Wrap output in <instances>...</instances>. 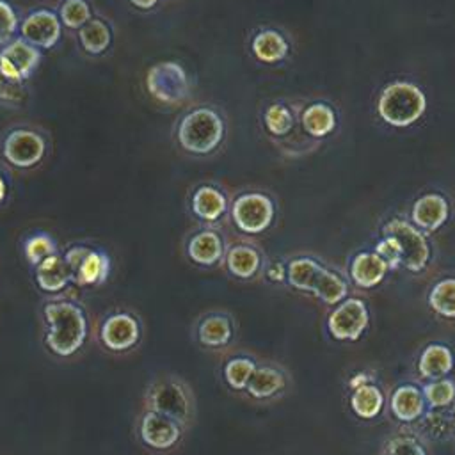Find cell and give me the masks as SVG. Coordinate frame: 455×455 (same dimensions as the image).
I'll return each instance as SVG.
<instances>
[{
    "label": "cell",
    "instance_id": "obj_1",
    "mask_svg": "<svg viewBox=\"0 0 455 455\" xmlns=\"http://www.w3.org/2000/svg\"><path fill=\"white\" fill-rule=\"evenodd\" d=\"M43 343L57 359H71L80 354L91 334V320L85 306L68 295L48 297L41 306Z\"/></svg>",
    "mask_w": 455,
    "mask_h": 455
},
{
    "label": "cell",
    "instance_id": "obj_2",
    "mask_svg": "<svg viewBox=\"0 0 455 455\" xmlns=\"http://www.w3.org/2000/svg\"><path fill=\"white\" fill-rule=\"evenodd\" d=\"M427 110V92L411 78H395L387 82L375 98V112L379 119L391 128H411L425 117Z\"/></svg>",
    "mask_w": 455,
    "mask_h": 455
},
{
    "label": "cell",
    "instance_id": "obj_3",
    "mask_svg": "<svg viewBox=\"0 0 455 455\" xmlns=\"http://www.w3.org/2000/svg\"><path fill=\"white\" fill-rule=\"evenodd\" d=\"M144 409L164 414L178 421L187 430L196 423L197 402L192 386L178 373H162L155 377L142 396Z\"/></svg>",
    "mask_w": 455,
    "mask_h": 455
},
{
    "label": "cell",
    "instance_id": "obj_4",
    "mask_svg": "<svg viewBox=\"0 0 455 455\" xmlns=\"http://www.w3.org/2000/svg\"><path fill=\"white\" fill-rule=\"evenodd\" d=\"M299 100H277L265 107L263 126L270 140L286 156H304L316 151L322 142L311 139L300 126Z\"/></svg>",
    "mask_w": 455,
    "mask_h": 455
},
{
    "label": "cell",
    "instance_id": "obj_5",
    "mask_svg": "<svg viewBox=\"0 0 455 455\" xmlns=\"http://www.w3.org/2000/svg\"><path fill=\"white\" fill-rule=\"evenodd\" d=\"M277 217L275 199L263 190H243L231 199L229 220L243 236L267 233Z\"/></svg>",
    "mask_w": 455,
    "mask_h": 455
},
{
    "label": "cell",
    "instance_id": "obj_6",
    "mask_svg": "<svg viewBox=\"0 0 455 455\" xmlns=\"http://www.w3.org/2000/svg\"><path fill=\"white\" fill-rule=\"evenodd\" d=\"M222 117L208 107H199L188 112L178 124V142L192 155L213 153L224 139Z\"/></svg>",
    "mask_w": 455,
    "mask_h": 455
},
{
    "label": "cell",
    "instance_id": "obj_7",
    "mask_svg": "<svg viewBox=\"0 0 455 455\" xmlns=\"http://www.w3.org/2000/svg\"><path fill=\"white\" fill-rule=\"evenodd\" d=\"M142 336L144 327L139 315L126 307H116L105 313L96 325V341L114 355H124L135 350Z\"/></svg>",
    "mask_w": 455,
    "mask_h": 455
},
{
    "label": "cell",
    "instance_id": "obj_8",
    "mask_svg": "<svg viewBox=\"0 0 455 455\" xmlns=\"http://www.w3.org/2000/svg\"><path fill=\"white\" fill-rule=\"evenodd\" d=\"M380 233L395 236L402 252V268L411 274H421L428 268L432 259V243L428 235L416 228L409 217L396 215L387 219Z\"/></svg>",
    "mask_w": 455,
    "mask_h": 455
},
{
    "label": "cell",
    "instance_id": "obj_9",
    "mask_svg": "<svg viewBox=\"0 0 455 455\" xmlns=\"http://www.w3.org/2000/svg\"><path fill=\"white\" fill-rule=\"evenodd\" d=\"M185 427L155 411L144 409L135 419L137 441L153 453H169L176 450L185 439Z\"/></svg>",
    "mask_w": 455,
    "mask_h": 455
},
{
    "label": "cell",
    "instance_id": "obj_10",
    "mask_svg": "<svg viewBox=\"0 0 455 455\" xmlns=\"http://www.w3.org/2000/svg\"><path fill=\"white\" fill-rule=\"evenodd\" d=\"M370 325V311L361 297L348 295L339 304L331 307L327 315V332L332 339L352 343L357 341Z\"/></svg>",
    "mask_w": 455,
    "mask_h": 455
},
{
    "label": "cell",
    "instance_id": "obj_11",
    "mask_svg": "<svg viewBox=\"0 0 455 455\" xmlns=\"http://www.w3.org/2000/svg\"><path fill=\"white\" fill-rule=\"evenodd\" d=\"M299 116L302 130L318 142L332 137L341 128V110L327 96L300 98Z\"/></svg>",
    "mask_w": 455,
    "mask_h": 455
},
{
    "label": "cell",
    "instance_id": "obj_12",
    "mask_svg": "<svg viewBox=\"0 0 455 455\" xmlns=\"http://www.w3.org/2000/svg\"><path fill=\"white\" fill-rule=\"evenodd\" d=\"M146 87L155 100L165 105H178L190 92L187 71L174 60H162L151 66L146 73Z\"/></svg>",
    "mask_w": 455,
    "mask_h": 455
},
{
    "label": "cell",
    "instance_id": "obj_13",
    "mask_svg": "<svg viewBox=\"0 0 455 455\" xmlns=\"http://www.w3.org/2000/svg\"><path fill=\"white\" fill-rule=\"evenodd\" d=\"M194 341L210 352L229 348L236 339V320L229 311L212 309L199 315L192 325Z\"/></svg>",
    "mask_w": 455,
    "mask_h": 455
},
{
    "label": "cell",
    "instance_id": "obj_14",
    "mask_svg": "<svg viewBox=\"0 0 455 455\" xmlns=\"http://www.w3.org/2000/svg\"><path fill=\"white\" fill-rule=\"evenodd\" d=\"M228 242L217 226H204L188 233L183 243L187 259L199 268H215L222 265Z\"/></svg>",
    "mask_w": 455,
    "mask_h": 455
},
{
    "label": "cell",
    "instance_id": "obj_15",
    "mask_svg": "<svg viewBox=\"0 0 455 455\" xmlns=\"http://www.w3.org/2000/svg\"><path fill=\"white\" fill-rule=\"evenodd\" d=\"M46 153V140L41 133L28 128L11 130L2 144V156L16 169L36 167Z\"/></svg>",
    "mask_w": 455,
    "mask_h": 455
},
{
    "label": "cell",
    "instance_id": "obj_16",
    "mask_svg": "<svg viewBox=\"0 0 455 455\" xmlns=\"http://www.w3.org/2000/svg\"><path fill=\"white\" fill-rule=\"evenodd\" d=\"M267 258L261 247L249 238H242L228 243L222 267L226 274L236 281H254L263 275Z\"/></svg>",
    "mask_w": 455,
    "mask_h": 455
},
{
    "label": "cell",
    "instance_id": "obj_17",
    "mask_svg": "<svg viewBox=\"0 0 455 455\" xmlns=\"http://www.w3.org/2000/svg\"><path fill=\"white\" fill-rule=\"evenodd\" d=\"M290 387L288 371L274 361H259L252 377L247 382L243 395L258 403H267L281 398Z\"/></svg>",
    "mask_w": 455,
    "mask_h": 455
},
{
    "label": "cell",
    "instance_id": "obj_18",
    "mask_svg": "<svg viewBox=\"0 0 455 455\" xmlns=\"http://www.w3.org/2000/svg\"><path fill=\"white\" fill-rule=\"evenodd\" d=\"M451 217V201L439 190L419 194L409 210L411 222L427 235L439 231Z\"/></svg>",
    "mask_w": 455,
    "mask_h": 455
},
{
    "label": "cell",
    "instance_id": "obj_19",
    "mask_svg": "<svg viewBox=\"0 0 455 455\" xmlns=\"http://www.w3.org/2000/svg\"><path fill=\"white\" fill-rule=\"evenodd\" d=\"M229 204L226 192L212 183H203L196 187L190 194V213L204 226H217L222 219L229 217Z\"/></svg>",
    "mask_w": 455,
    "mask_h": 455
},
{
    "label": "cell",
    "instance_id": "obj_20",
    "mask_svg": "<svg viewBox=\"0 0 455 455\" xmlns=\"http://www.w3.org/2000/svg\"><path fill=\"white\" fill-rule=\"evenodd\" d=\"M39 60H41L39 48H36L23 37L9 41L0 50V69L7 78L14 82L27 80L39 66Z\"/></svg>",
    "mask_w": 455,
    "mask_h": 455
},
{
    "label": "cell",
    "instance_id": "obj_21",
    "mask_svg": "<svg viewBox=\"0 0 455 455\" xmlns=\"http://www.w3.org/2000/svg\"><path fill=\"white\" fill-rule=\"evenodd\" d=\"M391 272L389 265L384 258H380L373 249L357 251L347 265L348 279L355 288L361 290H371L379 286L386 275Z\"/></svg>",
    "mask_w": 455,
    "mask_h": 455
},
{
    "label": "cell",
    "instance_id": "obj_22",
    "mask_svg": "<svg viewBox=\"0 0 455 455\" xmlns=\"http://www.w3.org/2000/svg\"><path fill=\"white\" fill-rule=\"evenodd\" d=\"M389 412L400 423H416L427 412V400L423 389L416 382H402L393 387L387 400Z\"/></svg>",
    "mask_w": 455,
    "mask_h": 455
},
{
    "label": "cell",
    "instance_id": "obj_23",
    "mask_svg": "<svg viewBox=\"0 0 455 455\" xmlns=\"http://www.w3.org/2000/svg\"><path fill=\"white\" fill-rule=\"evenodd\" d=\"M62 21L59 16L48 9H37L30 12L20 27L21 37L34 44L39 50H46L55 46L62 32Z\"/></svg>",
    "mask_w": 455,
    "mask_h": 455
},
{
    "label": "cell",
    "instance_id": "obj_24",
    "mask_svg": "<svg viewBox=\"0 0 455 455\" xmlns=\"http://www.w3.org/2000/svg\"><path fill=\"white\" fill-rule=\"evenodd\" d=\"M32 270H34V283L37 290L50 297L62 295L64 290H68L73 284V277L64 261L62 251L48 256Z\"/></svg>",
    "mask_w": 455,
    "mask_h": 455
},
{
    "label": "cell",
    "instance_id": "obj_25",
    "mask_svg": "<svg viewBox=\"0 0 455 455\" xmlns=\"http://www.w3.org/2000/svg\"><path fill=\"white\" fill-rule=\"evenodd\" d=\"M453 368H455L453 350L441 341L427 343L416 359V375L425 382L448 377L453 371Z\"/></svg>",
    "mask_w": 455,
    "mask_h": 455
},
{
    "label": "cell",
    "instance_id": "obj_26",
    "mask_svg": "<svg viewBox=\"0 0 455 455\" xmlns=\"http://www.w3.org/2000/svg\"><path fill=\"white\" fill-rule=\"evenodd\" d=\"M251 48L258 60L265 64H277L288 57L291 44L284 32L267 27L254 34L251 41Z\"/></svg>",
    "mask_w": 455,
    "mask_h": 455
},
{
    "label": "cell",
    "instance_id": "obj_27",
    "mask_svg": "<svg viewBox=\"0 0 455 455\" xmlns=\"http://www.w3.org/2000/svg\"><path fill=\"white\" fill-rule=\"evenodd\" d=\"M348 405H350V411L359 419H375L384 411L386 395L375 380H370L366 384H361L350 389Z\"/></svg>",
    "mask_w": 455,
    "mask_h": 455
},
{
    "label": "cell",
    "instance_id": "obj_28",
    "mask_svg": "<svg viewBox=\"0 0 455 455\" xmlns=\"http://www.w3.org/2000/svg\"><path fill=\"white\" fill-rule=\"evenodd\" d=\"M325 265L309 254H299L286 259V284L297 291L309 293L313 291V284Z\"/></svg>",
    "mask_w": 455,
    "mask_h": 455
},
{
    "label": "cell",
    "instance_id": "obj_29",
    "mask_svg": "<svg viewBox=\"0 0 455 455\" xmlns=\"http://www.w3.org/2000/svg\"><path fill=\"white\" fill-rule=\"evenodd\" d=\"M110 256L103 249L91 247L78 268L73 274V284L76 286H100L110 275Z\"/></svg>",
    "mask_w": 455,
    "mask_h": 455
},
{
    "label": "cell",
    "instance_id": "obj_30",
    "mask_svg": "<svg viewBox=\"0 0 455 455\" xmlns=\"http://www.w3.org/2000/svg\"><path fill=\"white\" fill-rule=\"evenodd\" d=\"M258 359L251 354H233L229 357H226L220 363V379L224 382V386L229 391L235 393H243L247 387L249 379L252 377L256 366H258Z\"/></svg>",
    "mask_w": 455,
    "mask_h": 455
},
{
    "label": "cell",
    "instance_id": "obj_31",
    "mask_svg": "<svg viewBox=\"0 0 455 455\" xmlns=\"http://www.w3.org/2000/svg\"><path fill=\"white\" fill-rule=\"evenodd\" d=\"M311 295L323 302L327 307H334L348 297V281L338 270L325 265L313 284Z\"/></svg>",
    "mask_w": 455,
    "mask_h": 455
},
{
    "label": "cell",
    "instance_id": "obj_32",
    "mask_svg": "<svg viewBox=\"0 0 455 455\" xmlns=\"http://www.w3.org/2000/svg\"><path fill=\"white\" fill-rule=\"evenodd\" d=\"M427 306L435 316L455 320V275H444L432 283L427 291Z\"/></svg>",
    "mask_w": 455,
    "mask_h": 455
},
{
    "label": "cell",
    "instance_id": "obj_33",
    "mask_svg": "<svg viewBox=\"0 0 455 455\" xmlns=\"http://www.w3.org/2000/svg\"><path fill=\"white\" fill-rule=\"evenodd\" d=\"M425 439L446 441L455 435V405L443 409H427L419 419Z\"/></svg>",
    "mask_w": 455,
    "mask_h": 455
},
{
    "label": "cell",
    "instance_id": "obj_34",
    "mask_svg": "<svg viewBox=\"0 0 455 455\" xmlns=\"http://www.w3.org/2000/svg\"><path fill=\"white\" fill-rule=\"evenodd\" d=\"M379 455H428V450L423 435L412 430H400L382 443Z\"/></svg>",
    "mask_w": 455,
    "mask_h": 455
},
{
    "label": "cell",
    "instance_id": "obj_35",
    "mask_svg": "<svg viewBox=\"0 0 455 455\" xmlns=\"http://www.w3.org/2000/svg\"><path fill=\"white\" fill-rule=\"evenodd\" d=\"M110 28L101 20H89L82 28H78V41L91 55L103 53L110 46Z\"/></svg>",
    "mask_w": 455,
    "mask_h": 455
},
{
    "label": "cell",
    "instance_id": "obj_36",
    "mask_svg": "<svg viewBox=\"0 0 455 455\" xmlns=\"http://www.w3.org/2000/svg\"><path fill=\"white\" fill-rule=\"evenodd\" d=\"M21 251L25 261L34 268L48 256L59 252V245L50 233H34L23 240Z\"/></svg>",
    "mask_w": 455,
    "mask_h": 455
},
{
    "label": "cell",
    "instance_id": "obj_37",
    "mask_svg": "<svg viewBox=\"0 0 455 455\" xmlns=\"http://www.w3.org/2000/svg\"><path fill=\"white\" fill-rule=\"evenodd\" d=\"M421 389L428 409H443L455 403V380L450 377L427 380Z\"/></svg>",
    "mask_w": 455,
    "mask_h": 455
},
{
    "label": "cell",
    "instance_id": "obj_38",
    "mask_svg": "<svg viewBox=\"0 0 455 455\" xmlns=\"http://www.w3.org/2000/svg\"><path fill=\"white\" fill-rule=\"evenodd\" d=\"M91 20V7L85 0H66L60 7V21L68 28H82Z\"/></svg>",
    "mask_w": 455,
    "mask_h": 455
},
{
    "label": "cell",
    "instance_id": "obj_39",
    "mask_svg": "<svg viewBox=\"0 0 455 455\" xmlns=\"http://www.w3.org/2000/svg\"><path fill=\"white\" fill-rule=\"evenodd\" d=\"M373 251L386 259V263L389 265L391 270H398L402 268V252L398 247V242L395 240V236L380 233V238L377 240V243L373 245Z\"/></svg>",
    "mask_w": 455,
    "mask_h": 455
},
{
    "label": "cell",
    "instance_id": "obj_40",
    "mask_svg": "<svg viewBox=\"0 0 455 455\" xmlns=\"http://www.w3.org/2000/svg\"><path fill=\"white\" fill-rule=\"evenodd\" d=\"M18 28V16L14 9L5 2L0 0V46H5Z\"/></svg>",
    "mask_w": 455,
    "mask_h": 455
},
{
    "label": "cell",
    "instance_id": "obj_41",
    "mask_svg": "<svg viewBox=\"0 0 455 455\" xmlns=\"http://www.w3.org/2000/svg\"><path fill=\"white\" fill-rule=\"evenodd\" d=\"M25 96H27V92H25L23 82H14V80L7 78L0 69V101L18 105L25 100Z\"/></svg>",
    "mask_w": 455,
    "mask_h": 455
},
{
    "label": "cell",
    "instance_id": "obj_42",
    "mask_svg": "<svg viewBox=\"0 0 455 455\" xmlns=\"http://www.w3.org/2000/svg\"><path fill=\"white\" fill-rule=\"evenodd\" d=\"M263 275L267 281L274 284H284L286 283V261L275 259V261H267Z\"/></svg>",
    "mask_w": 455,
    "mask_h": 455
},
{
    "label": "cell",
    "instance_id": "obj_43",
    "mask_svg": "<svg viewBox=\"0 0 455 455\" xmlns=\"http://www.w3.org/2000/svg\"><path fill=\"white\" fill-rule=\"evenodd\" d=\"M370 380H373V377H371L370 371H357V373H354V375L350 377V380H348V389H354V387H357V386H361V384H366V382H370Z\"/></svg>",
    "mask_w": 455,
    "mask_h": 455
},
{
    "label": "cell",
    "instance_id": "obj_44",
    "mask_svg": "<svg viewBox=\"0 0 455 455\" xmlns=\"http://www.w3.org/2000/svg\"><path fill=\"white\" fill-rule=\"evenodd\" d=\"M130 4H133L139 9L148 11V9H153L158 4V0H130Z\"/></svg>",
    "mask_w": 455,
    "mask_h": 455
},
{
    "label": "cell",
    "instance_id": "obj_45",
    "mask_svg": "<svg viewBox=\"0 0 455 455\" xmlns=\"http://www.w3.org/2000/svg\"><path fill=\"white\" fill-rule=\"evenodd\" d=\"M5 197H7V183H5L4 176L0 174V204L5 201Z\"/></svg>",
    "mask_w": 455,
    "mask_h": 455
},
{
    "label": "cell",
    "instance_id": "obj_46",
    "mask_svg": "<svg viewBox=\"0 0 455 455\" xmlns=\"http://www.w3.org/2000/svg\"><path fill=\"white\" fill-rule=\"evenodd\" d=\"M453 405H455V403H453Z\"/></svg>",
    "mask_w": 455,
    "mask_h": 455
}]
</instances>
